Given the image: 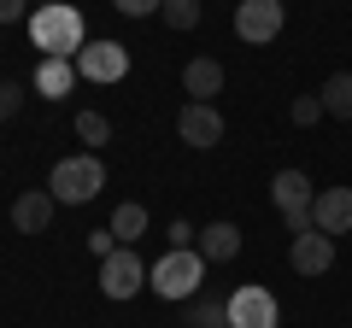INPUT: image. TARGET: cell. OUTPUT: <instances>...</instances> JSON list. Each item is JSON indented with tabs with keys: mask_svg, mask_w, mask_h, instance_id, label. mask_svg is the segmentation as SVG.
Masks as SVG:
<instances>
[{
	"mask_svg": "<svg viewBox=\"0 0 352 328\" xmlns=\"http://www.w3.org/2000/svg\"><path fill=\"white\" fill-rule=\"evenodd\" d=\"M30 41L41 47V59H76L88 47V24L71 0H53V6L30 12Z\"/></svg>",
	"mask_w": 352,
	"mask_h": 328,
	"instance_id": "1",
	"label": "cell"
},
{
	"mask_svg": "<svg viewBox=\"0 0 352 328\" xmlns=\"http://www.w3.org/2000/svg\"><path fill=\"white\" fill-rule=\"evenodd\" d=\"M100 188H106V164L94 152H71V159L53 164V176H47V194L59 205H88Z\"/></svg>",
	"mask_w": 352,
	"mask_h": 328,
	"instance_id": "2",
	"label": "cell"
},
{
	"mask_svg": "<svg viewBox=\"0 0 352 328\" xmlns=\"http://www.w3.org/2000/svg\"><path fill=\"white\" fill-rule=\"evenodd\" d=\"M200 281H206L200 246H182V253L170 246V253L153 264V293H159V299H194V293H200Z\"/></svg>",
	"mask_w": 352,
	"mask_h": 328,
	"instance_id": "3",
	"label": "cell"
},
{
	"mask_svg": "<svg viewBox=\"0 0 352 328\" xmlns=\"http://www.w3.org/2000/svg\"><path fill=\"white\" fill-rule=\"evenodd\" d=\"M311 200H317V188H311L305 170H276V176H270V205L282 211L288 235H305V229H311Z\"/></svg>",
	"mask_w": 352,
	"mask_h": 328,
	"instance_id": "4",
	"label": "cell"
},
{
	"mask_svg": "<svg viewBox=\"0 0 352 328\" xmlns=\"http://www.w3.org/2000/svg\"><path fill=\"white\" fill-rule=\"evenodd\" d=\"M282 323V305L270 288H258V281H241L235 293H229V328H276Z\"/></svg>",
	"mask_w": 352,
	"mask_h": 328,
	"instance_id": "5",
	"label": "cell"
},
{
	"mask_svg": "<svg viewBox=\"0 0 352 328\" xmlns=\"http://www.w3.org/2000/svg\"><path fill=\"white\" fill-rule=\"evenodd\" d=\"M147 288V264H141L135 246H118L112 258H100V293L106 299H135Z\"/></svg>",
	"mask_w": 352,
	"mask_h": 328,
	"instance_id": "6",
	"label": "cell"
},
{
	"mask_svg": "<svg viewBox=\"0 0 352 328\" xmlns=\"http://www.w3.org/2000/svg\"><path fill=\"white\" fill-rule=\"evenodd\" d=\"M282 24H288L282 0H241V6H235V36L247 41V47L276 41V36H282Z\"/></svg>",
	"mask_w": 352,
	"mask_h": 328,
	"instance_id": "7",
	"label": "cell"
},
{
	"mask_svg": "<svg viewBox=\"0 0 352 328\" xmlns=\"http://www.w3.org/2000/svg\"><path fill=\"white\" fill-rule=\"evenodd\" d=\"M76 76H88V82H124L129 76V47L124 41H88L82 53H76Z\"/></svg>",
	"mask_w": 352,
	"mask_h": 328,
	"instance_id": "8",
	"label": "cell"
},
{
	"mask_svg": "<svg viewBox=\"0 0 352 328\" xmlns=\"http://www.w3.org/2000/svg\"><path fill=\"white\" fill-rule=\"evenodd\" d=\"M176 141H188V147H217L223 141V112H217L212 100H188L182 112H176Z\"/></svg>",
	"mask_w": 352,
	"mask_h": 328,
	"instance_id": "9",
	"label": "cell"
},
{
	"mask_svg": "<svg viewBox=\"0 0 352 328\" xmlns=\"http://www.w3.org/2000/svg\"><path fill=\"white\" fill-rule=\"evenodd\" d=\"M288 264H294V276H329L335 270V235H323V229L294 235L288 240Z\"/></svg>",
	"mask_w": 352,
	"mask_h": 328,
	"instance_id": "10",
	"label": "cell"
},
{
	"mask_svg": "<svg viewBox=\"0 0 352 328\" xmlns=\"http://www.w3.org/2000/svg\"><path fill=\"white\" fill-rule=\"evenodd\" d=\"M311 229H323V235H352V188H317Z\"/></svg>",
	"mask_w": 352,
	"mask_h": 328,
	"instance_id": "11",
	"label": "cell"
},
{
	"mask_svg": "<svg viewBox=\"0 0 352 328\" xmlns=\"http://www.w3.org/2000/svg\"><path fill=\"white\" fill-rule=\"evenodd\" d=\"M53 211H59V200H53L47 188H30V194L12 200V229H18V235H47Z\"/></svg>",
	"mask_w": 352,
	"mask_h": 328,
	"instance_id": "12",
	"label": "cell"
},
{
	"mask_svg": "<svg viewBox=\"0 0 352 328\" xmlns=\"http://www.w3.org/2000/svg\"><path fill=\"white\" fill-rule=\"evenodd\" d=\"M235 253H241V229L229 223V217H217V223L200 229V258L206 264H229Z\"/></svg>",
	"mask_w": 352,
	"mask_h": 328,
	"instance_id": "13",
	"label": "cell"
},
{
	"mask_svg": "<svg viewBox=\"0 0 352 328\" xmlns=\"http://www.w3.org/2000/svg\"><path fill=\"white\" fill-rule=\"evenodd\" d=\"M71 89H76V59H41V65H36V94L65 100Z\"/></svg>",
	"mask_w": 352,
	"mask_h": 328,
	"instance_id": "14",
	"label": "cell"
},
{
	"mask_svg": "<svg viewBox=\"0 0 352 328\" xmlns=\"http://www.w3.org/2000/svg\"><path fill=\"white\" fill-rule=\"evenodd\" d=\"M182 89H188L194 100H212V94H223V65H217V59H188V71H182Z\"/></svg>",
	"mask_w": 352,
	"mask_h": 328,
	"instance_id": "15",
	"label": "cell"
},
{
	"mask_svg": "<svg viewBox=\"0 0 352 328\" xmlns=\"http://www.w3.org/2000/svg\"><path fill=\"white\" fill-rule=\"evenodd\" d=\"M317 100H323V117H340V124H352V71H335L317 89Z\"/></svg>",
	"mask_w": 352,
	"mask_h": 328,
	"instance_id": "16",
	"label": "cell"
},
{
	"mask_svg": "<svg viewBox=\"0 0 352 328\" xmlns=\"http://www.w3.org/2000/svg\"><path fill=\"white\" fill-rule=\"evenodd\" d=\"M112 235H118V246H135V240L147 235V205L124 200V205L112 211Z\"/></svg>",
	"mask_w": 352,
	"mask_h": 328,
	"instance_id": "17",
	"label": "cell"
},
{
	"mask_svg": "<svg viewBox=\"0 0 352 328\" xmlns=\"http://www.w3.org/2000/svg\"><path fill=\"white\" fill-rule=\"evenodd\" d=\"M188 328H229V299H217V293H194Z\"/></svg>",
	"mask_w": 352,
	"mask_h": 328,
	"instance_id": "18",
	"label": "cell"
},
{
	"mask_svg": "<svg viewBox=\"0 0 352 328\" xmlns=\"http://www.w3.org/2000/svg\"><path fill=\"white\" fill-rule=\"evenodd\" d=\"M76 141H82L88 152H100L106 141H112V124H106V112H76Z\"/></svg>",
	"mask_w": 352,
	"mask_h": 328,
	"instance_id": "19",
	"label": "cell"
},
{
	"mask_svg": "<svg viewBox=\"0 0 352 328\" xmlns=\"http://www.w3.org/2000/svg\"><path fill=\"white\" fill-rule=\"evenodd\" d=\"M159 18H164L170 30H194V24H200V0H164Z\"/></svg>",
	"mask_w": 352,
	"mask_h": 328,
	"instance_id": "20",
	"label": "cell"
},
{
	"mask_svg": "<svg viewBox=\"0 0 352 328\" xmlns=\"http://www.w3.org/2000/svg\"><path fill=\"white\" fill-rule=\"evenodd\" d=\"M294 124L300 129H311V124H323V100H317V94H294Z\"/></svg>",
	"mask_w": 352,
	"mask_h": 328,
	"instance_id": "21",
	"label": "cell"
},
{
	"mask_svg": "<svg viewBox=\"0 0 352 328\" xmlns=\"http://www.w3.org/2000/svg\"><path fill=\"white\" fill-rule=\"evenodd\" d=\"M164 240H170L176 253H182V246H200V229H194V223H188V217H176V223H170V229H164Z\"/></svg>",
	"mask_w": 352,
	"mask_h": 328,
	"instance_id": "22",
	"label": "cell"
},
{
	"mask_svg": "<svg viewBox=\"0 0 352 328\" xmlns=\"http://www.w3.org/2000/svg\"><path fill=\"white\" fill-rule=\"evenodd\" d=\"M18 106H24V94H18V82L6 76V82H0V124H6V117H18Z\"/></svg>",
	"mask_w": 352,
	"mask_h": 328,
	"instance_id": "23",
	"label": "cell"
},
{
	"mask_svg": "<svg viewBox=\"0 0 352 328\" xmlns=\"http://www.w3.org/2000/svg\"><path fill=\"white\" fill-rule=\"evenodd\" d=\"M88 253H94V258H112L118 253V235H112V229H94V235H88Z\"/></svg>",
	"mask_w": 352,
	"mask_h": 328,
	"instance_id": "24",
	"label": "cell"
},
{
	"mask_svg": "<svg viewBox=\"0 0 352 328\" xmlns=\"http://www.w3.org/2000/svg\"><path fill=\"white\" fill-rule=\"evenodd\" d=\"M112 6H118L124 18H153V12L164 6V0H112Z\"/></svg>",
	"mask_w": 352,
	"mask_h": 328,
	"instance_id": "25",
	"label": "cell"
},
{
	"mask_svg": "<svg viewBox=\"0 0 352 328\" xmlns=\"http://www.w3.org/2000/svg\"><path fill=\"white\" fill-rule=\"evenodd\" d=\"M30 12V0H0V24H18Z\"/></svg>",
	"mask_w": 352,
	"mask_h": 328,
	"instance_id": "26",
	"label": "cell"
},
{
	"mask_svg": "<svg viewBox=\"0 0 352 328\" xmlns=\"http://www.w3.org/2000/svg\"><path fill=\"white\" fill-rule=\"evenodd\" d=\"M36 6H53V0H36Z\"/></svg>",
	"mask_w": 352,
	"mask_h": 328,
	"instance_id": "27",
	"label": "cell"
}]
</instances>
